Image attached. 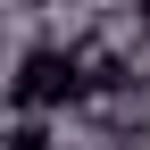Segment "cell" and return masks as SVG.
Listing matches in <instances>:
<instances>
[{
	"instance_id": "obj_1",
	"label": "cell",
	"mask_w": 150,
	"mask_h": 150,
	"mask_svg": "<svg viewBox=\"0 0 150 150\" xmlns=\"http://www.w3.org/2000/svg\"><path fill=\"white\" fill-rule=\"evenodd\" d=\"M83 92V75H75L67 42H25L8 67V108L17 117H67V100Z\"/></svg>"
},
{
	"instance_id": "obj_2",
	"label": "cell",
	"mask_w": 150,
	"mask_h": 150,
	"mask_svg": "<svg viewBox=\"0 0 150 150\" xmlns=\"http://www.w3.org/2000/svg\"><path fill=\"white\" fill-rule=\"evenodd\" d=\"M0 150H67V134H59V117H8Z\"/></svg>"
},
{
	"instance_id": "obj_3",
	"label": "cell",
	"mask_w": 150,
	"mask_h": 150,
	"mask_svg": "<svg viewBox=\"0 0 150 150\" xmlns=\"http://www.w3.org/2000/svg\"><path fill=\"white\" fill-rule=\"evenodd\" d=\"M17 8H59V0H17Z\"/></svg>"
}]
</instances>
